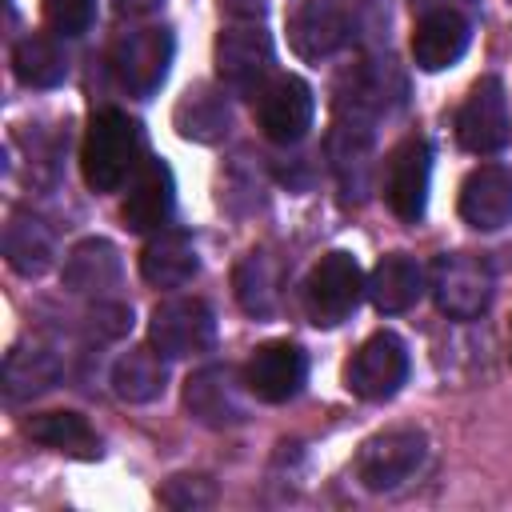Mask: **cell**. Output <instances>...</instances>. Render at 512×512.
Here are the masks:
<instances>
[{"instance_id": "obj_1", "label": "cell", "mask_w": 512, "mask_h": 512, "mask_svg": "<svg viewBox=\"0 0 512 512\" xmlns=\"http://www.w3.org/2000/svg\"><path fill=\"white\" fill-rule=\"evenodd\" d=\"M140 124L120 112V108H104L92 116L84 148H80V168L92 192H116L140 164Z\"/></svg>"}, {"instance_id": "obj_2", "label": "cell", "mask_w": 512, "mask_h": 512, "mask_svg": "<svg viewBox=\"0 0 512 512\" xmlns=\"http://www.w3.org/2000/svg\"><path fill=\"white\" fill-rule=\"evenodd\" d=\"M428 292L452 320H476L492 304V268L468 252H444L428 268Z\"/></svg>"}, {"instance_id": "obj_3", "label": "cell", "mask_w": 512, "mask_h": 512, "mask_svg": "<svg viewBox=\"0 0 512 512\" xmlns=\"http://www.w3.org/2000/svg\"><path fill=\"white\" fill-rule=\"evenodd\" d=\"M424 456H428V436L420 428L376 432L356 452V480L372 492H392L420 472Z\"/></svg>"}, {"instance_id": "obj_4", "label": "cell", "mask_w": 512, "mask_h": 512, "mask_svg": "<svg viewBox=\"0 0 512 512\" xmlns=\"http://www.w3.org/2000/svg\"><path fill=\"white\" fill-rule=\"evenodd\" d=\"M368 292V280L356 264V256L348 252H328L320 256V264L308 272V284H304V304H308V316L312 324H340L356 304L360 296Z\"/></svg>"}, {"instance_id": "obj_5", "label": "cell", "mask_w": 512, "mask_h": 512, "mask_svg": "<svg viewBox=\"0 0 512 512\" xmlns=\"http://www.w3.org/2000/svg\"><path fill=\"white\" fill-rule=\"evenodd\" d=\"M408 380V348L396 332H372L344 368V388L360 400H388Z\"/></svg>"}, {"instance_id": "obj_6", "label": "cell", "mask_w": 512, "mask_h": 512, "mask_svg": "<svg viewBox=\"0 0 512 512\" xmlns=\"http://www.w3.org/2000/svg\"><path fill=\"white\" fill-rule=\"evenodd\" d=\"M212 340H216V320H212V308L204 300H196V296H172V300H160L152 308L148 344L160 348L168 360L208 352Z\"/></svg>"}, {"instance_id": "obj_7", "label": "cell", "mask_w": 512, "mask_h": 512, "mask_svg": "<svg viewBox=\"0 0 512 512\" xmlns=\"http://www.w3.org/2000/svg\"><path fill=\"white\" fill-rule=\"evenodd\" d=\"M248 396H252L248 380L228 364H208V368L192 372L184 384L188 412L208 428L244 424L248 420Z\"/></svg>"}, {"instance_id": "obj_8", "label": "cell", "mask_w": 512, "mask_h": 512, "mask_svg": "<svg viewBox=\"0 0 512 512\" xmlns=\"http://www.w3.org/2000/svg\"><path fill=\"white\" fill-rule=\"evenodd\" d=\"M508 136H512V124H508L504 84H500V76H480L456 112V140L468 152L488 156V152H500L508 144Z\"/></svg>"}, {"instance_id": "obj_9", "label": "cell", "mask_w": 512, "mask_h": 512, "mask_svg": "<svg viewBox=\"0 0 512 512\" xmlns=\"http://www.w3.org/2000/svg\"><path fill=\"white\" fill-rule=\"evenodd\" d=\"M172 64V32L168 28H136L124 32L112 48V72L120 88L132 96H152Z\"/></svg>"}, {"instance_id": "obj_10", "label": "cell", "mask_w": 512, "mask_h": 512, "mask_svg": "<svg viewBox=\"0 0 512 512\" xmlns=\"http://www.w3.org/2000/svg\"><path fill=\"white\" fill-rule=\"evenodd\" d=\"M312 88L300 76H268L256 92V120L260 132L276 144H296L312 128Z\"/></svg>"}, {"instance_id": "obj_11", "label": "cell", "mask_w": 512, "mask_h": 512, "mask_svg": "<svg viewBox=\"0 0 512 512\" xmlns=\"http://www.w3.org/2000/svg\"><path fill=\"white\" fill-rule=\"evenodd\" d=\"M428 180H432V148L424 136H408L388 152L384 168V200L400 220H420L428 204Z\"/></svg>"}, {"instance_id": "obj_12", "label": "cell", "mask_w": 512, "mask_h": 512, "mask_svg": "<svg viewBox=\"0 0 512 512\" xmlns=\"http://www.w3.org/2000/svg\"><path fill=\"white\" fill-rule=\"evenodd\" d=\"M304 376H308V356H304L296 344H288V340H268V344H260V348L252 352V360L244 364V380H248L252 396L264 400V404H284V400H292V396L300 392Z\"/></svg>"}, {"instance_id": "obj_13", "label": "cell", "mask_w": 512, "mask_h": 512, "mask_svg": "<svg viewBox=\"0 0 512 512\" xmlns=\"http://www.w3.org/2000/svg\"><path fill=\"white\" fill-rule=\"evenodd\" d=\"M460 216L480 232H496L512 224V168L504 164L472 168L460 184Z\"/></svg>"}, {"instance_id": "obj_14", "label": "cell", "mask_w": 512, "mask_h": 512, "mask_svg": "<svg viewBox=\"0 0 512 512\" xmlns=\"http://www.w3.org/2000/svg\"><path fill=\"white\" fill-rule=\"evenodd\" d=\"M216 64L220 76L240 92H260V84L272 76V40L264 28H228L216 40Z\"/></svg>"}, {"instance_id": "obj_15", "label": "cell", "mask_w": 512, "mask_h": 512, "mask_svg": "<svg viewBox=\"0 0 512 512\" xmlns=\"http://www.w3.org/2000/svg\"><path fill=\"white\" fill-rule=\"evenodd\" d=\"M468 20L452 8H436V12H424L416 20V32H412V60L416 68L424 72H444L452 68L464 48H468Z\"/></svg>"}, {"instance_id": "obj_16", "label": "cell", "mask_w": 512, "mask_h": 512, "mask_svg": "<svg viewBox=\"0 0 512 512\" xmlns=\"http://www.w3.org/2000/svg\"><path fill=\"white\" fill-rule=\"evenodd\" d=\"M172 192H176V188H172L168 164H164V160H148V164L136 172L128 196H124V208H120L124 224H128L132 232H152V228H160V224L168 220V212H172V200H176Z\"/></svg>"}, {"instance_id": "obj_17", "label": "cell", "mask_w": 512, "mask_h": 512, "mask_svg": "<svg viewBox=\"0 0 512 512\" xmlns=\"http://www.w3.org/2000/svg\"><path fill=\"white\" fill-rule=\"evenodd\" d=\"M428 280H424V268L404 256V252H388L380 256V264L372 268L368 276V300L376 304V312L384 316H396L404 308H412L420 296H424Z\"/></svg>"}, {"instance_id": "obj_18", "label": "cell", "mask_w": 512, "mask_h": 512, "mask_svg": "<svg viewBox=\"0 0 512 512\" xmlns=\"http://www.w3.org/2000/svg\"><path fill=\"white\" fill-rule=\"evenodd\" d=\"M200 272V256L188 232H156L140 252V276L156 288H184Z\"/></svg>"}, {"instance_id": "obj_19", "label": "cell", "mask_w": 512, "mask_h": 512, "mask_svg": "<svg viewBox=\"0 0 512 512\" xmlns=\"http://www.w3.org/2000/svg\"><path fill=\"white\" fill-rule=\"evenodd\" d=\"M24 432L36 444L56 448V452L76 456V460H100V452H104L96 428L80 412H40V416H28L24 420Z\"/></svg>"}, {"instance_id": "obj_20", "label": "cell", "mask_w": 512, "mask_h": 512, "mask_svg": "<svg viewBox=\"0 0 512 512\" xmlns=\"http://www.w3.org/2000/svg\"><path fill=\"white\" fill-rule=\"evenodd\" d=\"M164 352L152 348V344H140V348H128L116 364H112V392L128 404H148L164 392L168 384V368H164Z\"/></svg>"}, {"instance_id": "obj_21", "label": "cell", "mask_w": 512, "mask_h": 512, "mask_svg": "<svg viewBox=\"0 0 512 512\" xmlns=\"http://www.w3.org/2000/svg\"><path fill=\"white\" fill-rule=\"evenodd\" d=\"M12 68L28 88H56L68 76V52L48 32H28L12 48Z\"/></svg>"}, {"instance_id": "obj_22", "label": "cell", "mask_w": 512, "mask_h": 512, "mask_svg": "<svg viewBox=\"0 0 512 512\" xmlns=\"http://www.w3.org/2000/svg\"><path fill=\"white\" fill-rule=\"evenodd\" d=\"M4 256L20 276H36L48 268L52 260V236L48 228L28 216V212H12V220L4 224Z\"/></svg>"}, {"instance_id": "obj_23", "label": "cell", "mask_w": 512, "mask_h": 512, "mask_svg": "<svg viewBox=\"0 0 512 512\" xmlns=\"http://www.w3.org/2000/svg\"><path fill=\"white\" fill-rule=\"evenodd\" d=\"M116 276H120V260H116V248L108 240H84L64 260V288H72V292L112 288Z\"/></svg>"}, {"instance_id": "obj_24", "label": "cell", "mask_w": 512, "mask_h": 512, "mask_svg": "<svg viewBox=\"0 0 512 512\" xmlns=\"http://www.w3.org/2000/svg\"><path fill=\"white\" fill-rule=\"evenodd\" d=\"M60 376V360L48 348H12L4 360V396L8 400H28L44 388H52V380Z\"/></svg>"}, {"instance_id": "obj_25", "label": "cell", "mask_w": 512, "mask_h": 512, "mask_svg": "<svg viewBox=\"0 0 512 512\" xmlns=\"http://www.w3.org/2000/svg\"><path fill=\"white\" fill-rule=\"evenodd\" d=\"M176 128L184 140H216L228 132V104L212 88H188L176 104Z\"/></svg>"}, {"instance_id": "obj_26", "label": "cell", "mask_w": 512, "mask_h": 512, "mask_svg": "<svg viewBox=\"0 0 512 512\" xmlns=\"http://www.w3.org/2000/svg\"><path fill=\"white\" fill-rule=\"evenodd\" d=\"M340 40H344V16L332 4L312 0V4L300 8L296 24H292V44H296L300 56H324Z\"/></svg>"}, {"instance_id": "obj_27", "label": "cell", "mask_w": 512, "mask_h": 512, "mask_svg": "<svg viewBox=\"0 0 512 512\" xmlns=\"http://www.w3.org/2000/svg\"><path fill=\"white\" fill-rule=\"evenodd\" d=\"M236 296L252 316H268L276 308V268L268 264L264 252H252L236 268Z\"/></svg>"}, {"instance_id": "obj_28", "label": "cell", "mask_w": 512, "mask_h": 512, "mask_svg": "<svg viewBox=\"0 0 512 512\" xmlns=\"http://www.w3.org/2000/svg\"><path fill=\"white\" fill-rule=\"evenodd\" d=\"M44 16L60 36H80L96 16V0H44Z\"/></svg>"}, {"instance_id": "obj_29", "label": "cell", "mask_w": 512, "mask_h": 512, "mask_svg": "<svg viewBox=\"0 0 512 512\" xmlns=\"http://www.w3.org/2000/svg\"><path fill=\"white\" fill-rule=\"evenodd\" d=\"M160 500L172 504V508H204L216 500V488L208 476H172L164 488H160Z\"/></svg>"}, {"instance_id": "obj_30", "label": "cell", "mask_w": 512, "mask_h": 512, "mask_svg": "<svg viewBox=\"0 0 512 512\" xmlns=\"http://www.w3.org/2000/svg\"><path fill=\"white\" fill-rule=\"evenodd\" d=\"M112 4H116L120 16H144V12H152L160 0H112Z\"/></svg>"}]
</instances>
